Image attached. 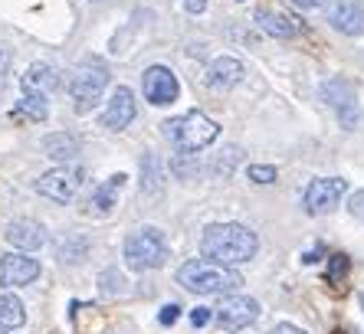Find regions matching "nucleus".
Wrapping results in <instances>:
<instances>
[{"instance_id":"obj_17","label":"nucleus","mask_w":364,"mask_h":334,"mask_svg":"<svg viewBox=\"0 0 364 334\" xmlns=\"http://www.w3.org/2000/svg\"><path fill=\"white\" fill-rule=\"evenodd\" d=\"M53 89H56V72H53L46 63H33V66L23 72V92L46 99Z\"/></svg>"},{"instance_id":"obj_32","label":"nucleus","mask_w":364,"mask_h":334,"mask_svg":"<svg viewBox=\"0 0 364 334\" xmlns=\"http://www.w3.org/2000/svg\"><path fill=\"white\" fill-rule=\"evenodd\" d=\"M361 305H364V298H361Z\"/></svg>"},{"instance_id":"obj_22","label":"nucleus","mask_w":364,"mask_h":334,"mask_svg":"<svg viewBox=\"0 0 364 334\" xmlns=\"http://www.w3.org/2000/svg\"><path fill=\"white\" fill-rule=\"evenodd\" d=\"M250 181H253V184H272V181H276V167L272 164H253L250 167Z\"/></svg>"},{"instance_id":"obj_31","label":"nucleus","mask_w":364,"mask_h":334,"mask_svg":"<svg viewBox=\"0 0 364 334\" xmlns=\"http://www.w3.org/2000/svg\"><path fill=\"white\" fill-rule=\"evenodd\" d=\"M0 334H7V331H0Z\"/></svg>"},{"instance_id":"obj_1","label":"nucleus","mask_w":364,"mask_h":334,"mask_svg":"<svg viewBox=\"0 0 364 334\" xmlns=\"http://www.w3.org/2000/svg\"><path fill=\"white\" fill-rule=\"evenodd\" d=\"M259 249V236L243 223H210L200 236V252L203 259L220 262V266L237 269L250 262Z\"/></svg>"},{"instance_id":"obj_13","label":"nucleus","mask_w":364,"mask_h":334,"mask_svg":"<svg viewBox=\"0 0 364 334\" xmlns=\"http://www.w3.org/2000/svg\"><path fill=\"white\" fill-rule=\"evenodd\" d=\"M4 236H7V242L20 252H36L43 242H46V230H43V223L40 220H26V217L7 223Z\"/></svg>"},{"instance_id":"obj_28","label":"nucleus","mask_w":364,"mask_h":334,"mask_svg":"<svg viewBox=\"0 0 364 334\" xmlns=\"http://www.w3.org/2000/svg\"><path fill=\"white\" fill-rule=\"evenodd\" d=\"M7 66H10V46L7 43H0V75L7 72Z\"/></svg>"},{"instance_id":"obj_2","label":"nucleus","mask_w":364,"mask_h":334,"mask_svg":"<svg viewBox=\"0 0 364 334\" xmlns=\"http://www.w3.org/2000/svg\"><path fill=\"white\" fill-rule=\"evenodd\" d=\"M178 285H184L194 295H233L243 285L237 269L220 266L210 259H191L178 269Z\"/></svg>"},{"instance_id":"obj_25","label":"nucleus","mask_w":364,"mask_h":334,"mask_svg":"<svg viewBox=\"0 0 364 334\" xmlns=\"http://www.w3.org/2000/svg\"><path fill=\"white\" fill-rule=\"evenodd\" d=\"M345 269H348V259L345 256H335V259H331V272H328V279H338V276H345Z\"/></svg>"},{"instance_id":"obj_24","label":"nucleus","mask_w":364,"mask_h":334,"mask_svg":"<svg viewBox=\"0 0 364 334\" xmlns=\"http://www.w3.org/2000/svg\"><path fill=\"white\" fill-rule=\"evenodd\" d=\"M178 315H181V305H164L161 315H158V321H161V325H174Z\"/></svg>"},{"instance_id":"obj_5","label":"nucleus","mask_w":364,"mask_h":334,"mask_svg":"<svg viewBox=\"0 0 364 334\" xmlns=\"http://www.w3.org/2000/svg\"><path fill=\"white\" fill-rule=\"evenodd\" d=\"M85 184V171L82 167H56V171H46V174L36 181V193L50 197L56 203H73L79 197Z\"/></svg>"},{"instance_id":"obj_8","label":"nucleus","mask_w":364,"mask_h":334,"mask_svg":"<svg viewBox=\"0 0 364 334\" xmlns=\"http://www.w3.org/2000/svg\"><path fill=\"white\" fill-rule=\"evenodd\" d=\"M259 318V301L250 295H227V298L213 308V321L223 331H243Z\"/></svg>"},{"instance_id":"obj_12","label":"nucleus","mask_w":364,"mask_h":334,"mask_svg":"<svg viewBox=\"0 0 364 334\" xmlns=\"http://www.w3.org/2000/svg\"><path fill=\"white\" fill-rule=\"evenodd\" d=\"M322 95H325V102H328V105H335V112H338V118H341V125H345V128H355L358 125L355 89H351V82H348V79H331V82H325Z\"/></svg>"},{"instance_id":"obj_10","label":"nucleus","mask_w":364,"mask_h":334,"mask_svg":"<svg viewBox=\"0 0 364 334\" xmlns=\"http://www.w3.org/2000/svg\"><path fill=\"white\" fill-rule=\"evenodd\" d=\"M132 122H135V95H132L128 85H119V89L112 92L105 112H102L99 125L105 128V131H125Z\"/></svg>"},{"instance_id":"obj_30","label":"nucleus","mask_w":364,"mask_h":334,"mask_svg":"<svg viewBox=\"0 0 364 334\" xmlns=\"http://www.w3.org/2000/svg\"><path fill=\"white\" fill-rule=\"evenodd\" d=\"M289 4H296V7H302V10H315V7H322L325 0H289Z\"/></svg>"},{"instance_id":"obj_21","label":"nucleus","mask_w":364,"mask_h":334,"mask_svg":"<svg viewBox=\"0 0 364 334\" xmlns=\"http://www.w3.org/2000/svg\"><path fill=\"white\" fill-rule=\"evenodd\" d=\"M20 112H26V118H36V122H43V118H46V99H43V95L23 92V99H20Z\"/></svg>"},{"instance_id":"obj_6","label":"nucleus","mask_w":364,"mask_h":334,"mask_svg":"<svg viewBox=\"0 0 364 334\" xmlns=\"http://www.w3.org/2000/svg\"><path fill=\"white\" fill-rule=\"evenodd\" d=\"M109 79H112V72H105V69H79V72L73 75V82H69L73 109H76L79 115L95 109L102 92H105V85H109Z\"/></svg>"},{"instance_id":"obj_4","label":"nucleus","mask_w":364,"mask_h":334,"mask_svg":"<svg viewBox=\"0 0 364 334\" xmlns=\"http://www.w3.org/2000/svg\"><path fill=\"white\" fill-rule=\"evenodd\" d=\"M168 259V239L158 226H144L125 242V262L132 272H151Z\"/></svg>"},{"instance_id":"obj_14","label":"nucleus","mask_w":364,"mask_h":334,"mask_svg":"<svg viewBox=\"0 0 364 334\" xmlns=\"http://www.w3.org/2000/svg\"><path fill=\"white\" fill-rule=\"evenodd\" d=\"M328 20L331 26L345 36H361L364 33V7L355 4V0H341L335 7L328 10Z\"/></svg>"},{"instance_id":"obj_18","label":"nucleus","mask_w":364,"mask_h":334,"mask_svg":"<svg viewBox=\"0 0 364 334\" xmlns=\"http://www.w3.org/2000/svg\"><path fill=\"white\" fill-rule=\"evenodd\" d=\"M125 187V174H112L105 184L95 190L92 197V213L95 217H105V213H112V207H115V197H119V190Z\"/></svg>"},{"instance_id":"obj_7","label":"nucleus","mask_w":364,"mask_h":334,"mask_svg":"<svg viewBox=\"0 0 364 334\" xmlns=\"http://www.w3.org/2000/svg\"><path fill=\"white\" fill-rule=\"evenodd\" d=\"M348 193V181L345 177H315L312 184L305 187V213L312 217H325L341 203V197Z\"/></svg>"},{"instance_id":"obj_27","label":"nucleus","mask_w":364,"mask_h":334,"mask_svg":"<svg viewBox=\"0 0 364 334\" xmlns=\"http://www.w3.org/2000/svg\"><path fill=\"white\" fill-rule=\"evenodd\" d=\"M184 4V10H191V14H203L207 10V0H181Z\"/></svg>"},{"instance_id":"obj_23","label":"nucleus","mask_w":364,"mask_h":334,"mask_svg":"<svg viewBox=\"0 0 364 334\" xmlns=\"http://www.w3.org/2000/svg\"><path fill=\"white\" fill-rule=\"evenodd\" d=\"M348 213H351L358 223H364V187L358 193H351V200H348Z\"/></svg>"},{"instance_id":"obj_3","label":"nucleus","mask_w":364,"mask_h":334,"mask_svg":"<svg viewBox=\"0 0 364 334\" xmlns=\"http://www.w3.org/2000/svg\"><path fill=\"white\" fill-rule=\"evenodd\" d=\"M168 134H171V141L178 144L184 154H197V151H203L207 144L217 141L220 125H217L213 118H207L203 112L194 109V112H187V115H181V118H171Z\"/></svg>"},{"instance_id":"obj_29","label":"nucleus","mask_w":364,"mask_h":334,"mask_svg":"<svg viewBox=\"0 0 364 334\" xmlns=\"http://www.w3.org/2000/svg\"><path fill=\"white\" fill-rule=\"evenodd\" d=\"M269 334H305V331L302 328H296V325H276Z\"/></svg>"},{"instance_id":"obj_16","label":"nucleus","mask_w":364,"mask_h":334,"mask_svg":"<svg viewBox=\"0 0 364 334\" xmlns=\"http://www.w3.org/2000/svg\"><path fill=\"white\" fill-rule=\"evenodd\" d=\"M240 79H243V63L233 56L213 59L210 69H207V82H210L213 89H230V85H237Z\"/></svg>"},{"instance_id":"obj_19","label":"nucleus","mask_w":364,"mask_h":334,"mask_svg":"<svg viewBox=\"0 0 364 334\" xmlns=\"http://www.w3.org/2000/svg\"><path fill=\"white\" fill-rule=\"evenodd\" d=\"M43 151H46L53 161L66 164V161H73L79 154V141L73 134H46V138H43Z\"/></svg>"},{"instance_id":"obj_26","label":"nucleus","mask_w":364,"mask_h":334,"mask_svg":"<svg viewBox=\"0 0 364 334\" xmlns=\"http://www.w3.org/2000/svg\"><path fill=\"white\" fill-rule=\"evenodd\" d=\"M207 321H210V308H194L191 311V325L194 328H203Z\"/></svg>"},{"instance_id":"obj_9","label":"nucleus","mask_w":364,"mask_h":334,"mask_svg":"<svg viewBox=\"0 0 364 334\" xmlns=\"http://www.w3.org/2000/svg\"><path fill=\"white\" fill-rule=\"evenodd\" d=\"M141 89H144V99L151 102V105H171V102H178V95H181V85L168 66L144 69Z\"/></svg>"},{"instance_id":"obj_15","label":"nucleus","mask_w":364,"mask_h":334,"mask_svg":"<svg viewBox=\"0 0 364 334\" xmlns=\"http://www.w3.org/2000/svg\"><path fill=\"white\" fill-rule=\"evenodd\" d=\"M256 23H259V30H266L269 36H279V40H289V36L299 33V20L296 17L279 14V10H269V7L256 10Z\"/></svg>"},{"instance_id":"obj_11","label":"nucleus","mask_w":364,"mask_h":334,"mask_svg":"<svg viewBox=\"0 0 364 334\" xmlns=\"http://www.w3.org/2000/svg\"><path fill=\"white\" fill-rule=\"evenodd\" d=\"M36 276H40V262L33 256H20V252L0 256V285L20 289V285H30Z\"/></svg>"},{"instance_id":"obj_20","label":"nucleus","mask_w":364,"mask_h":334,"mask_svg":"<svg viewBox=\"0 0 364 334\" xmlns=\"http://www.w3.org/2000/svg\"><path fill=\"white\" fill-rule=\"evenodd\" d=\"M26 321V311H23V301L17 295H0V331H17L20 325Z\"/></svg>"}]
</instances>
